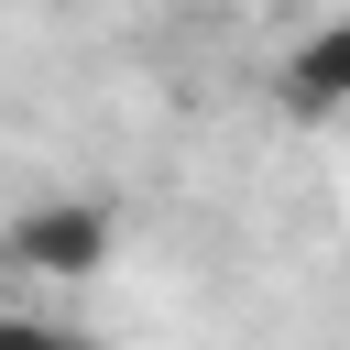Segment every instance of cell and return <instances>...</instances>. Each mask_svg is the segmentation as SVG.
Instances as JSON below:
<instances>
[{
  "mask_svg": "<svg viewBox=\"0 0 350 350\" xmlns=\"http://www.w3.org/2000/svg\"><path fill=\"white\" fill-rule=\"evenodd\" d=\"M109 241H120V219H109L98 197H44V208H22V219L0 230V262L55 273V284H88V273L109 262Z\"/></svg>",
  "mask_w": 350,
  "mask_h": 350,
  "instance_id": "6da1fadb",
  "label": "cell"
},
{
  "mask_svg": "<svg viewBox=\"0 0 350 350\" xmlns=\"http://www.w3.org/2000/svg\"><path fill=\"white\" fill-rule=\"evenodd\" d=\"M273 98H284L295 120H339V109H350V22H328V33H306V44L284 55V77H273Z\"/></svg>",
  "mask_w": 350,
  "mask_h": 350,
  "instance_id": "7a4b0ae2",
  "label": "cell"
},
{
  "mask_svg": "<svg viewBox=\"0 0 350 350\" xmlns=\"http://www.w3.org/2000/svg\"><path fill=\"white\" fill-rule=\"evenodd\" d=\"M0 350H98L88 328H55V317H22V306H0Z\"/></svg>",
  "mask_w": 350,
  "mask_h": 350,
  "instance_id": "3957f363",
  "label": "cell"
}]
</instances>
